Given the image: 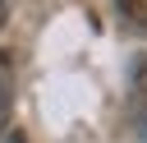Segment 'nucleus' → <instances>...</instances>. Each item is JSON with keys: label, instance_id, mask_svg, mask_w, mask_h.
<instances>
[{"label": "nucleus", "instance_id": "423d86ee", "mask_svg": "<svg viewBox=\"0 0 147 143\" xmlns=\"http://www.w3.org/2000/svg\"><path fill=\"white\" fill-rule=\"evenodd\" d=\"M5 143H28V138H23V134H14V138H5Z\"/></svg>", "mask_w": 147, "mask_h": 143}, {"label": "nucleus", "instance_id": "f03ea898", "mask_svg": "<svg viewBox=\"0 0 147 143\" xmlns=\"http://www.w3.org/2000/svg\"><path fill=\"white\" fill-rule=\"evenodd\" d=\"M133 115H147V55L133 65Z\"/></svg>", "mask_w": 147, "mask_h": 143}, {"label": "nucleus", "instance_id": "39448f33", "mask_svg": "<svg viewBox=\"0 0 147 143\" xmlns=\"http://www.w3.org/2000/svg\"><path fill=\"white\" fill-rule=\"evenodd\" d=\"M5 14H9V0H0V23H5Z\"/></svg>", "mask_w": 147, "mask_h": 143}, {"label": "nucleus", "instance_id": "7ed1b4c3", "mask_svg": "<svg viewBox=\"0 0 147 143\" xmlns=\"http://www.w3.org/2000/svg\"><path fill=\"white\" fill-rule=\"evenodd\" d=\"M115 5H119V14H124L133 28H142V32H147V0H115Z\"/></svg>", "mask_w": 147, "mask_h": 143}, {"label": "nucleus", "instance_id": "f257e3e1", "mask_svg": "<svg viewBox=\"0 0 147 143\" xmlns=\"http://www.w3.org/2000/svg\"><path fill=\"white\" fill-rule=\"evenodd\" d=\"M9 106H14V60L9 51H0V129L9 125Z\"/></svg>", "mask_w": 147, "mask_h": 143}, {"label": "nucleus", "instance_id": "20e7f679", "mask_svg": "<svg viewBox=\"0 0 147 143\" xmlns=\"http://www.w3.org/2000/svg\"><path fill=\"white\" fill-rule=\"evenodd\" d=\"M138 134H142V143H147V115H138Z\"/></svg>", "mask_w": 147, "mask_h": 143}]
</instances>
